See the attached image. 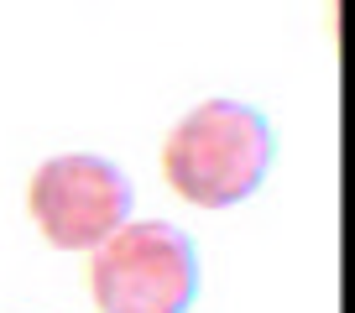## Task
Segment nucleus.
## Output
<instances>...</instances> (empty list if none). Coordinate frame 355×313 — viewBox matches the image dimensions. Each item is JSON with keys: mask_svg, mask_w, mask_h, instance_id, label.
<instances>
[{"mask_svg": "<svg viewBox=\"0 0 355 313\" xmlns=\"http://www.w3.org/2000/svg\"><path fill=\"white\" fill-rule=\"evenodd\" d=\"M277 162V136L256 105L204 100L167 131L162 178L193 209H230L266 183Z\"/></svg>", "mask_w": 355, "mask_h": 313, "instance_id": "nucleus-1", "label": "nucleus"}, {"mask_svg": "<svg viewBox=\"0 0 355 313\" xmlns=\"http://www.w3.org/2000/svg\"><path fill=\"white\" fill-rule=\"evenodd\" d=\"M100 313H189L199 298V246L167 220H125L89 256Z\"/></svg>", "mask_w": 355, "mask_h": 313, "instance_id": "nucleus-2", "label": "nucleus"}, {"mask_svg": "<svg viewBox=\"0 0 355 313\" xmlns=\"http://www.w3.org/2000/svg\"><path fill=\"white\" fill-rule=\"evenodd\" d=\"M136 204V183L121 162L100 152H63L47 156L26 178V209L42 230L47 246L58 251H94L110 240Z\"/></svg>", "mask_w": 355, "mask_h": 313, "instance_id": "nucleus-3", "label": "nucleus"}]
</instances>
